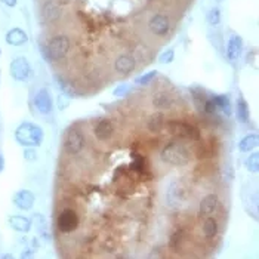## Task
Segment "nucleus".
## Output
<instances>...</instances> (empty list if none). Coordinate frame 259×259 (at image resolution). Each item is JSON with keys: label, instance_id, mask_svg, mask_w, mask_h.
<instances>
[{"label": "nucleus", "instance_id": "nucleus-1", "mask_svg": "<svg viewBox=\"0 0 259 259\" xmlns=\"http://www.w3.org/2000/svg\"><path fill=\"white\" fill-rule=\"evenodd\" d=\"M43 138V129L33 122H24L15 129V141L21 147H40Z\"/></svg>", "mask_w": 259, "mask_h": 259}, {"label": "nucleus", "instance_id": "nucleus-2", "mask_svg": "<svg viewBox=\"0 0 259 259\" xmlns=\"http://www.w3.org/2000/svg\"><path fill=\"white\" fill-rule=\"evenodd\" d=\"M160 157L166 165L176 168H184L191 162V153L181 141H172L166 144L160 153Z\"/></svg>", "mask_w": 259, "mask_h": 259}, {"label": "nucleus", "instance_id": "nucleus-3", "mask_svg": "<svg viewBox=\"0 0 259 259\" xmlns=\"http://www.w3.org/2000/svg\"><path fill=\"white\" fill-rule=\"evenodd\" d=\"M70 39L64 34H58L55 37H52L46 46V57L48 60L57 63L61 61L67 57V54L70 52Z\"/></svg>", "mask_w": 259, "mask_h": 259}, {"label": "nucleus", "instance_id": "nucleus-4", "mask_svg": "<svg viewBox=\"0 0 259 259\" xmlns=\"http://www.w3.org/2000/svg\"><path fill=\"white\" fill-rule=\"evenodd\" d=\"M9 73L13 80L27 82L33 76V68L25 57H16L12 60V63L9 65Z\"/></svg>", "mask_w": 259, "mask_h": 259}, {"label": "nucleus", "instance_id": "nucleus-5", "mask_svg": "<svg viewBox=\"0 0 259 259\" xmlns=\"http://www.w3.org/2000/svg\"><path fill=\"white\" fill-rule=\"evenodd\" d=\"M85 147V136L77 129H70L64 138V150L70 156H77Z\"/></svg>", "mask_w": 259, "mask_h": 259}, {"label": "nucleus", "instance_id": "nucleus-6", "mask_svg": "<svg viewBox=\"0 0 259 259\" xmlns=\"http://www.w3.org/2000/svg\"><path fill=\"white\" fill-rule=\"evenodd\" d=\"M57 225L61 233H73L79 227V216L73 209H64L58 216Z\"/></svg>", "mask_w": 259, "mask_h": 259}, {"label": "nucleus", "instance_id": "nucleus-7", "mask_svg": "<svg viewBox=\"0 0 259 259\" xmlns=\"http://www.w3.org/2000/svg\"><path fill=\"white\" fill-rule=\"evenodd\" d=\"M148 28L153 34L159 36V37H163L169 33L171 30V21H169V16L165 15V13H156L151 16V19L148 21Z\"/></svg>", "mask_w": 259, "mask_h": 259}, {"label": "nucleus", "instance_id": "nucleus-8", "mask_svg": "<svg viewBox=\"0 0 259 259\" xmlns=\"http://www.w3.org/2000/svg\"><path fill=\"white\" fill-rule=\"evenodd\" d=\"M34 105L37 108V111L40 114H49L52 111V107H54V99L51 96V92L49 89L46 87H42L37 90L36 96H34Z\"/></svg>", "mask_w": 259, "mask_h": 259}, {"label": "nucleus", "instance_id": "nucleus-9", "mask_svg": "<svg viewBox=\"0 0 259 259\" xmlns=\"http://www.w3.org/2000/svg\"><path fill=\"white\" fill-rule=\"evenodd\" d=\"M34 201H36V195L30 190H19L12 197L13 206L16 209H19V210H30V209H33Z\"/></svg>", "mask_w": 259, "mask_h": 259}, {"label": "nucleus", "instance_id": "nucleus-10", "mask_svg": "<svg viewBox=\"0 0 259 259\" xmlns=\"http://www.w3.org/2000/svg\"><path fill=\"white\" fill-rule=\"evenodd\" d=\"M218 207H219V197H218V194L210 193L201 198L200 206H198V215L210 216L218 210Z\"/></svg>", "mask_w": 259, "mask_h": 259}, {"label": "nucleus", "instance_id": "nucleus-11", "mask_svg": "<svg viewBox=\"0 0 259 259\" xmlns=\"http://www.w3.org/2000/svg\"><path fill=\"white\" fill-rule=\"evenodd\" d=\"M169 128L172 129V133H176L179 136H185L190 138L191 141H197L200 138V132L197 128L188 125V123H178V122H172L169 125Z\"/></svg>", "mask_w": 259, "mask_h": 259}, {"label": "nucleus", "instance_id": "nucleus-12", "mask_svg": "<svg viewBox=\"0 0 259 259\" xmlns=\"http://www.w3.org/2000/svg\"><path fill=\"white\" fill-rule=\"evenodd\" d=\"M7 224L9 227L16 231V233H22V234H27L30 233V230L33 228V222L30 218L27 216H22V215H10L7 218Z\"/></svg>", "mask_w": 259, "mask_h": 259}, {"label": "nucleus", "instance_id": "nucleus-13", "mask_svg": "<svg viewBox=\"0 0 259 259\" xmlns=\"http://www.w3.org/2000/svg\"><path fill=\"white\" fill-rule=\"evenodd\" d=\"M135 67H136V61L129 54H123V55L117 57L114 61V70L119 74H129L135 70Z\"/></svg>", "mask_w": 259, "mask_h": 259}, {"label": "nucleus", "instance_id": "nucleus-14", "mask_svg": "<svg viewBox=\"0 0 259 259\" xmlns=\"http://www.w3.org/2000/svg\"><path fill=\"white\" fill-rule=\"evenodd\" d=\"M243 52V39L239 34H233L227 43V57L230 61H237Z\"/></svg>", "mask_w": 259, "mask_h": 259}, {"label": "nucleus", "instance_id": "nucleus-15", "mask_svg": "<svg viewBox=\"0 0 259 259\" xmlns=\"http://www.w3.org/2000/svg\"><path fill=\"white\" fill-rule=\"evenodd\" d=\"M114 133V125L111 120L108 119H104V120H99L93 129V135L96 136V139L99 141H108Z\"/></svg>", "mask_w": 259, "mask_h": 259}, {"label": "nucleus", "instance_id": "nucleus-16", "mask_svg": "<svg viewBox=\"0 0 259 259\" xmlns=\"http://www.w3.org/2000/svg\"><path fill=\"white\" fill-rule=\"evenodd\" d=\"M4 40L9 46H22L28 42V34L19 28V27H15V28H10L6 36H4Z\"/></svg>", "mask_w": 259, "mask_h": 259}, {"label": "nucleus", "instance_id": "nucleus-17", "mask_svg": "<svg viewBox=\"0 0 259 259\" xmlns=\"http://www.w3.org/2000/svg\"><path fill=\"white\" fill-rule=\"evenodd\" d=\"M42 15H43L46 22H55L61 18V7L57 1L48 0L42 6Z\"/></svg>", "mask_w": 259, "mask_h": 259}, {"label": "nucleus", "instance_id": "nucleus-18", "mask_svg": "<svg viewBox=\"0 0 259 259\" xmlns=\"http://www.w3.org/2000/svg\"><path fill=\"white\" fill-rule=\"evenodd\" d=\"M31 222L36 225V228H37V234H39L43 240L48 242V240L51 239V234H49V227H48V221H46V218H45L42 213H34Z\"/></svg>", "mask_w": 259, "mask_h": 259}, {"label": "nucleus", "instance_id": "nucleus-19", "mask_svg": "<svg viewBox=\"0 0 259 259\" xmlns=\"http://www.w3.org/2000/svg\"><path fill=\"white\" fill-rule=\"evenodd\" d=\"M259 144V136L258 133H249L246 136H243L239 142V150L242 153H251L254 151Z\"/></svg>", "mask_w": 259, "mask_h": 259}, {"label": "nucleus", "instance_id": "nucleus-20", "mask_svg": "<svg viewBox=\"0 0 259 259\" xmlns=\"http://www.w3.org/2000/svg\"><path fill=\"white\" fill-rule=\"evenodd\" d=\"M236 114H237V119L240 123H249V119H251V111H249V104L246 102L245 98H239L237 99V105H236Z\"/></svg>", "mask_w": 259, "mask_h": 259}, {"label": "nucleus", "instance_id": "nucleus-21", "mask_svg": "<svg viewBox=\"0 0 259 259\" xmlns=\"http://www.w3.org/2000/svg\"><path fill=\"white\" fill-rule=\"evenodd\" d=\"M201 230H203V234H204L206 239H213V237H216V236H218V231H219L218 221H216L215 218H212V216H207V218L204 219V222H203Z\"/></svg>", "mask_w": 259, "mask_h": 259}, {"label": "nucleus", "instance_id": "nucleus-22", "mask_svg": "<svg viewBox=\"0 0 259 259\" xmlns=\"http://www.w3.org/2000/svg\"><path fill=\"white\" fill-rule=\"evenodd\" d=\"M165 126V116L162 113H154L150 116L148 122H147V128L150 132L153 133H157L162 130V128Z\"/></svg>", "mask_w": 259, "mask_h": 259}, {"label": "nucleus", "instance_id": "nucleus-23", "mask_svg": "<svg viewBox=\"0 0 259 259\" xmlns=\"http://www.w3.org/2000/svg\"><path fill=\"white\" fill-rule=\"evenodd\" d=\"M153 105H154L157 110H166V108H169V107L172 105V98H171L168 93H165V92L157 93V95H154V98H153Z\"/></svg>", "mask_w": 259, "mask_h": 259}, {"label": "nucleus", "instance_id": "nucleus-24", "mask_svg": "<svg viewBox=\"0 0 259 259\" xmlns=\"http://www.w3.org/2000/svg\"><path fill=\"white\" fill-rule=\"evenodd\" d=\"M213 101H215L218 110H221L227 116L231 114V101H230L228 95H216V96H213Z\"/></svg>", "mask_w": 259, "mask_h": 259}, {"label": "nucleus", "instance_id": "nucleus-25", "mask_svg": "<svg viewBox=\"0 0 259 259\" xmlns=\"http://www.w3.org/2000/svg\"><path fill=\"white\" fill-rule=\"evenodd\" d=\"M206 19H207V24H209V25H212V27L219 25V22H221V9H219L218 6L210 7V9H209V12H207Z\"/></svg>", "mask_w": 259, "mask_h": 259}, {"label": "nucleus", "instance_id": "nucleus-26", "mask_svg": "<svg viewBox=\"0 0 259 259\" xmlns=\"http://www.w3.org/2000/svg\"><path fill=\"white\" fill-rule=\"evenodd\" d=\"M245 166L249 172L252 173H258L259 172V154L258 153H252L246 162H245Z\"/></svg>", "mask_w": 259, "mask_h": 259}, {"label": "nucleus", "instance_id": "nucleus-27", "mask_svg": "<svg viewBox=\"0 0 259 259\" xmlns=\"http://www.w3.org/2000/svg\"><path fill=\"white\" fill-rule=\"evenodd\" d=\"M156 77H157V71L153 70V71H148V73H145V74L136 77V79H135V83H136V85H141V86H145V85H150Z\"/></svg>", "mask_w": 259, "mask_h": 259}, {"label": "nucleus", "instance_id": "nucleus-28", "mask_svg": "<svg viewBox=\"0 0 259 259\" xmlns=\"http://www.w3.org/2000/svg\"><path fill=\"white\" fill-rule=\"evenodd\" d=\"M173 60H175V51H173V49H168V51H165V52L160 55L159 63L163 64V65H166V64L173 63Z\"/></svg>", "mask_w": 259, "mask_h": 259}, {"label": "nucleus", "instance_id": "nucleus-29", "mask_svg": "<svg viewBox=\"0 0 259 259\" xmlns=\"http://www.w3.org/2000/svg\"><path fill=\"white\" fill-rule=\"evenodd\" d=\"M24 159L27 162H36L37 160V151H36V147H24Z\"/></svg>", "mask_w": 259, "mask_h": 259}, {"label": "nucleus", "instance_id": "nucleus-30", "mask_svg": "<svg viewBox=\"0 0 259 259\" xmlns=\"http://www.w3.org/2000/svg\"><path fill=\"white\" fill-rule=\"evenodd\" d=\"M203 110H204L207 114H215V113L218 111V108H216V104H215L213 98H209V99H206V101H204V104H203Z\"/></svg>", "mask_w": 259, "mask_h": 259}, {"label": "nucleus", "instance_id": "nucleus-31", "mask_svg": "<svg viewBox=\"0 0 259 259\" xmlns=\"http://www.w3.org/2000/svg\"><path fill=\"white\" fill-rule=\"evenodd\" d=\"M182 237H184L182 230H176V231H175V233L172 234V237H171V248H173V249H178V246H179V243H181Z\"/></svg>", "mask_w": 259, "mask_h": 259}, {"label": "nucleus", "instance_id": "nucleus-32", "mask_svg": "<svg viewBox=\"0 0 259 259\" xmlns=\"http://www.w3.org/2000/svg\"><path fill=\"white\" fill-rule=\"evenodd\" d=\"M57 105H58V108L60 110H65L68 105H70V98L67 96V95H58L57 96Z\"/></svg>", "mask_w": 259, "mask_h": 259}, {"label": "nucleus", "instance_id": "nucleus-33", "mask_svg": "<svg viewBox=\"0 0 259 259\" xmlns=\"http://www.w3.org/2000/svg\"><path fill=\"white\" fill-rule=\"evenodd\" d=\"M130 90V87L128 86V85H120V86H117L114 89V96H125L128 92Z\"/></svg>", "mask_w": 259, "mask_h": 259}, {"label": "nucleus", "instance_id": "nucleus-34", "mask_svg": "<svg viewBox=\"0 0 259 259\" xmlns=\"http://www.w3.org/2000/svg\"><path fill=\"white\" fill-rule=\"evenodd\" d=\"M0 3H3L7 7H15L16 3H18V0H0Z\"/></svg>", "mask_w": 259, "mask_h": 259}, {"label": "nucleus", "instance_id": "nucleus-35", "mask_svg": "<svg viewBox=\"0 0 259 259\" xmlns=\"http://www.w3.org/2000/svg\"><path fill=\"white\" fill-rule=\"evenodd\" d=\"M4 171V159H3V156L0 154V173Z\"/></svg>", "mask_w": 259, "mask_h": 259}, {"label": "nucleus", "instance_id": "nucleus-36", "mask_svg": "<svg viewBox=\"0 0 259 259\" xmlns=\"http://www.w3.org/2000/svg\"><path fill=\"white\" fill-rule=\"evenodd\" d=\"M1 258H13V255H10V254H6V255H3Z\"/></svg>", "mask_w": 259, "mask_h": 259}, {"label": "nucleus", "instance_id": "nucleus-37", "mask_svg": "<svg viewBox=\"0 0 259 259\" xmlns=\"http://www.w3.org/2000/svg\"><path fill=\"white\" fill-rule=\"evenodd\" d=\"M0 55H1V49H0Z\"/></svg>", "mask_w": 259, "mask_h": 259}]
</instances>
